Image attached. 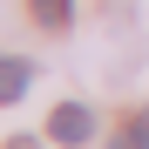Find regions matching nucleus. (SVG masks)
<instances>
[{"mask_svg":"<svg viewBox=\"0 0 149 149\" xmlns=\"http://www.w3.org/2000/svg\"><path fill=\"white\" fill-rule=\"evenodd\" d=\"M47 136H54V142H61V149H81V142H88V136H95V115H88V109H81V102H61V109H54V115H47Z\"/></svg>","mask_w":149,"mask_h":149,"instance_id":"1","label":"nucleus"},{"mask_svg":"<svg viewBox=\"0 0 149 149\" xmlns=\"http://www.w3.org/2000/svg\"><path fill=\"white\" fill-rule=\"evenodd\" d=\"M27 81H34V68H27V61L0 54V102H14V95H27Z\"/></svg>","mask_w":149,"mask_h":149,"instance_id":"2","label":"nucleus"},{"mask_svg":"<svg viewBox=\"0 0 149 149\" xmlns=\"http://www.w3.org/2000/svg\"><path fill=\"white\" fill-rule=\"evenodd\" d=\"M68 14H74V0H34V20L41 27H68Z\"/></svg>","mask_w":149,"mask_h":149,"instance_id":"3","label":"nucleus"},{"mask_svg":"<svg viewBox=\"0 0 149 149\" xmlns=\"http://www.w3.org/2000/svg\"><path fill=\"white\" fill-rule=\"evenodd\" d=\"M136 142H142V149H149V109H142V115H136Z\"/></svg>","mask_w":149,"mask_h":149,"instance_id":"4","label":"nucleus"},{"mask_svg":"<svg viewBox=\"0 0 149 149\" xmlns=\"http://www.w3.org/2000/svg\"><path fill=\"white\" fill-rule=\"evenodd\" d=\"M109 149H142V142H136V129H129V136H115V142H109Z\"/></svg>","mask_w":149,"mask_h":149,"instance_id":"5","label":"nucleus"},{"mask_svg":"<svg viewBox=\"0 0 149 149\" xmlns=\"http://www.w3.org/2000/svg\"><path fill=\"white\" fill-rule=\"evenodd\" d=\"M7 149H41V142H27V136H14V142H7Z\"/></svg>","mask_w":149,"mask_h":149,"instance_id":"6","label":"nucleus"}]
</instances>
